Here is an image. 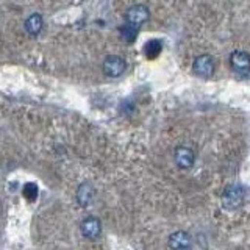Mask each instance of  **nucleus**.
I'll return each mask as SVG.
<instances>
[{"mask_svg": "<svg viewBox=\"0 0 250 250\" xmlns=\"http://www.w3.org/2000/svg\"><path fill=\"white\" fill-rule=\"evenodd\" d=\"M244 202V189L241 186H230L227 188L222 195V205L227 209H236Z\"/></svg>", "mask_w": 250, "mask_h": 250, "instance_id": "obj_1", "label": "nucleus"}, {"mask_svg": "<svg viewBox=\"0 0 250 250\" xmlns=\"http://www.w3.org/2000/svg\"><path fill=\"white\" fill-rule=\"evenodd\" d=\"M148 19V8L146 5H133L127 10L125 14V23H130V25L139 28L141 23H144Z\"/></svg>", "mask_w": 250, "mask_h": 250, "instance_id": "obj_2", "label": "nucleus"}, {"mask_svg": "<svg viewBox=\"0 0 250 250\" xmlns=\"http://www.w3.org/2000/svg\"><path fill=\"white\" fill-rule=\"evenodd\" d=\"M125 72V61L117 55H109L104 61V74L109 78H117Z\"/></svg>", "mask_w": 250, "mask_h": 250, "instance_id": "obj_3", "label": "nucleus"}, {"mask_svg": "<svg viewBox=\"0 0 250 250\" xmlns=\"http://www.w3.org/2000/svg\"><path fill=\"white\" fill-rule=\"evenodd\" d=\"M230 64L233 72L239 75H247L250 72V55L246 52H233L230 57Z\"/></svg>", "mask_w": 250, "mask_h": 250, "instance_id": "obj_4", "label": "nucleus"}, {"mask_svg": "<svg viewBox=\"0 0 250 250\" xmlns=\"http://www.w3.org/2000/svg\"><path fill=\"white\" fill-rule=\"evenodd\" d=\"M192 70L194 74H197L199 77H211L214 72V61L209 55H200L194 60V64H192Z\"/></svg>", "mask_w": 250, "mask_h": 250, "instance_id": "obj_5", "label": "nucleus"}, {"mask_svg": "<svg viewBox=\"0 0 250 250\" xmlns=\"http://www.w3.org/2000/svg\"><path fill=\"white\" fill-rule=\"evenodd\" d=\"M80 230H82V234L84 238H89V239H97L102 233V224L97 217L94 216H89L86 217L84 221L82 222L80 225Z\"/></svg>", "mask_w": 250, "mask_h": 250, "instance_id": "obj_6", "label": "nucleus"}, {"mask_svg": "<svg viewBox=\"0 0 250 250\" xmlns=\"http://www.w3.org/2000/svg\"><path fill=\"white\" fill-rule=\"evenodd\" d=\"M175 164L182 169H189L195 160V155L189 147H177L174 153Z\"/></svg>", "mask_w": 250, "mask_h": 250, "instance_id": "obj_7", "label": "nucleus"}, {"mask_svg": "<svg viewBox=\"0 0 250 250\" xmlns=\"http://www.w3.org/2000/svg\"><path fill=\"white\" fill-rule=\"evenodd\" d=\"M169 247L172 250H186L191 247V236L186 231H177L170 234L169 238Z\"/></svg>", "mask_w": 250, "mask_h": 250, "instance_id": "obj_8", "label": "nucleus"}, {"mask_svg": "<svg viewBox=\"0 0 250 250\" xmlns=\"http://www.w3.org/2000/svg\"><path fill=\"white\" fill-rule=\"evenodd\" d=\"M42 25H44V21H42L41 14H31L30 18L25 21V30H27V33L31 36H38L39 33H41Z\"/></svg>", "mask_w": 250, "mask_h": 250, "instance_id": "obj_9", "label": "nucleus"}, {"mask_svg": "<svg viewBox=\"0 0 250 250\" xmlns=\"http://www.w3.org/2000/svg\"><path fill=\"white\" fill-rule=\"evenodd\" d=\"M163 50V45L158 39H152V41H147L144 45V53L147 58H156L160 55V52Z\"/></svg>", "mask_w": 250, "mask_h": 250, "instance_id": "obj_10", "label": "nucleus"}, {"mask_svg": "<svg viewBox=\"0 0 250 250\" xmlns=\"http://www.w3.org/2000/svg\"><path fill=\"white\" fill-rule=\"evenodd\" d=\"M119 33H121V36H122L127 42H133V41H135L136 35H138V28H136V27H133V25H130V23H124V25L119 28Z\"/></svg>", "mask_w": 250, "mask_h": 250, "instance_id": "obj_11", "label": "nucleus"}, {"mask_svg": "<svg viewBox=\"0 0 250 250\" xmlns=\"http://www.w3.org/2000/svg\"><path fill=\"white\" fill-rule=\"evenodd\" d=\"M92 188L89 185H82L80 189H78V200H80L82 205H88V203L91 202L92 199Z\"/></svg>", "mask_w": 250, "mask_h": 250, "instance_id": "obj_12", "label": "nucleus"}, {"mask_svg": "<svg viewBox=\"0 0 250 250\" xmlns=\"http://www.w3.org/2000/svg\"><path fill=\"white\" fill-rule=\"evenodd\" d=\"M23 195L28 200H35L38 197V186L35 183H27L23 186Z\"/></svg>", "mask_w": 250, "mask_h": 250, "instance_id": "obj_13", "label": "nucleus"}]
</instances>
